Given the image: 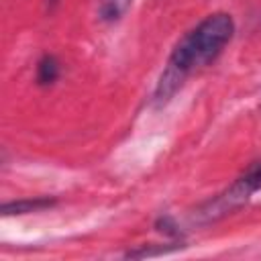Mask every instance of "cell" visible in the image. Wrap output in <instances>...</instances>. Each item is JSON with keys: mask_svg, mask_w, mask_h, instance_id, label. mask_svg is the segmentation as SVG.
<instances>
[{"mask_svg": "<svg viewBox=\"0 0 261 261\" xmlns=\"http://www.w3.org/2000/svg\"><path fill=\"white\" fill-rule=\"evenodd\" d=\"M234 31L237 27L228 12H212L194 24L188 33H184L181 39L173 45L157 80L153 102L157 106L167 104L177 94V90H181L190 75L212 65L232 41Z\"/></svg>", "mask_w": 261, "mask_h": 261, "instance_id": "cell-1", "label": "cell"}, {"mask_svg": "<svg viewBox=\"0 0 261 261\" xmlns=\"http://www.w3.org/2000/svg\"><path fill=\"white\" fill-rule=\"evenodd\" d=\"M257 192H261V159L253 161L220 194L202 202L194 212H190V222L196 226H208L212 222H218L241 206H245Z\"/></svg>", "mask_w": 261, "mask_h": 261, "instance_id": "cell-2", "label": "cell"}, {"mask_svg": "<svg viewBox=\"0 0 261 261\" xmlns=\"http://www.w3.org/2000/svg\"><path fill=\"white\" fill-rule=\"evenodd\" d=\"M57 204L55 198L49 196H37V198H22V200H10L4 202L0 212L4 216H22V214H33V212H43L49 210Z\"/></svg>", "mask_w": 261, "mask_h": 261, "instance_id": "cell-3", "label": "cell"}, {"mask_svg": "<svg viewBox=\"0 0 261 261\" xmlns=\"http://www.w3.org/2000/svg\"><path fill=\"white\" fill-rule=\"evenodd\" d=\"M61 73V63L53 53H45L37 61V71H35V82L41 88H49L59 80Z\"/></svg>", "mask_w": 261, "mask_h": 261, "instance_id": "cell-4", "label": "cell"}, {"mask_svg": "<svg viewBox=\"0 0 261 261\" xmlns=\"http://www.w3.org/2000/svg\"><path fill=\"white\" fill-rule=\"evenodd\" d=\"M133 6V0H96V14L102 22H118Z\"/></svg>", "mask_w": 261, "mask_h": 261, "instance_id": "cell-5", "label": "cell"}, {"mask_svg": "<svg viewBox=\"0 0 261 261\" xmlns=\"http://www.w3.org/2000/svg\"><path fill=\"white\" fill-rule=\"evenodd\" d=\"M186 245L181 241H173V243H167V245H157L155 249H151V245L147 247H141V249H133V251H126L124 257H130V259H143V257H155V255H167V253H173L177 249H184Z\"/></svg>", "mask_w": 261, "mask_h": 261, "instance_id": "cell-6", "label": "cell"}, {"mask_svg": "<svg viewBox=\"0 0 261 261\" xmlns=\"http://www.w3.org/2000/svg\"><path fill=\"white\" fill-rule=\"evenodd\" d=\"M155 230L157 232H161V234H165V237H169V239H184V232L179 230V224L175 222V218L173 216H169V214H161L157 220H155Z\"/></svg>", "mask_w": 261, "mask_h": 261, "instance_id": "cell-7", "label": "cell"}, {"mask_svg": "<svg viewBox=\"0 0 261 261\" xmlns=\"http://www.w3.org/2000/svg\"><path fill=\"white\" fill-rule=\"evenodd\" d=\"M57 2H59V0H45V6H47V10L51 12V10L57 6Z\"/></svg>", "mask_w": 261, "mask_h": 261, "instance_id": "cell-8", "label": "cell"}]
</instances>
